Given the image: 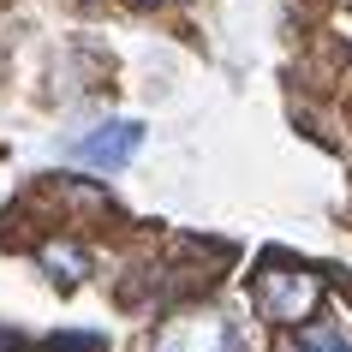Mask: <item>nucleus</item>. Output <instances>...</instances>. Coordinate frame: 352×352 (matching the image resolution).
Wrapping results in <instances>:
<instances>
[{
    "mask_svg": "<svg viewBox=\"0 0 352 352\" xmlns=\"http://www.w3.org/2000/svg\"><path fill=\"white\" fill-rule=\"evenodd\" d=\"M251 305H257V316H269L280 329L311 322L316 305H322V275L305 263H263L251 275Z\"/></svg>",
    "mask_w": 352,
    "mask_h": 352,
    "instance_id": "f257e3e1",
    "label": "nucleus"
},
{
    "mask_svg": "<svg viewBox=\"0 0 352 352\" xmlns=\"http://www.w3.org/2000/svg\"><path fill=\"white\" fill-rule=\"evenodd\" d=\"M149 352H245V334L221 311H179L155 329Z\"/></svg>",
    "mask_w": 352,
    "mask_h": 352,
    "instance_id": "f03ea898",
    "label": "nucleus"
},
{
    "mask_svg": "<svg viewBox=\"0 0 352 352\" xmlns=\"http://www.w3.org/2000/svg\"><path fill=\"white\" fill-rule=\"evenodd\" d=\"M138 144H144V126H138V120H108V126L72 138V162L113 173V167H126L131 155H138Z\"/></svg>",
    "mask_w": 352,
    "mask_h": 352,
    "instance_id": "7ed1b4c3",
    "label": "nucleus"
},
{
    "mask_svg": "<svg viewBox=\"0 0 352 352\" xmlns=\"http://www.w3.org/2000/svg\"><path fill=\"white\" fill-rule=\"evenodd\" d=\"M42 263H48V275H54L60 287H78V280H84V269H90V257H84L78 245H48V251H42Z\"/></svg>",
    "mask_w": 352,
    "mask_h": 352,
    "instance_id": "20e7f679",
    "label": "nucleus"
},
{
    "mask_svg": "<svg viewBox=\"0 0 352 352\" xmlns=\"http://www.w3.org/2000/svg\"><path fill=\"white\" fill-rule=\"evenodd\" d=\"M293 352H352V340L340 329H329V322H311V329L293 340Z\"/></svg>",
    "mask_w": 352,
    "mask_h": 352,
    "instance_id": "39448f33",
    "label": "nucleus"
},
{
    "mask_svg": "<svg viewBox=\"0 0 352 352\" xmlns=\"http://www.w3.org/2000/svg\"><path fill=\"white\" fill-rule=\"evenodd\" d=\"M48 352H108V340L102 334H54Z\"/></svg>",
    "mask_w": 352,
    "mask_h": 352,
    "instance_id": "423d86ee",
    "label": "nucleus"
},
{
    "mask_svg": "<svg viewBox=\"0 0 352 352\" xmlns=\"http://www.w3.org/2000/svg\"><path fill=\"white\" fill-rule=\"evenodd\" d=\"M0 352H19V340H12V334H6V329H0Z\"/></svg>",
    "mask_w": 352,
    "mask_h": 352,
    "instance_id": "0eeeda50",
    "label": "nucleus"
},
{
    "mask_svg": "<svg viewBox=\"0 0 352 352\" xmlns=\"http://www.w3.org/2000/svg\"><path fill=\"white\" fill-rule=\"evenodd\" d=\"M149 6H167V0H149Z\"/></svg>",
    "mask_w": 352,
    "mask_h": 352,
    "instance_id": "6e6552de",
    "label": "nucleus"
},
{
    "mask_svg": "<svg viewBox=\"0 0 352 352\" xmlns=\"http://www.w3.org/2000/svg\"><path fill=\"white\" fill-rule=\"evenodd\" d=\"M346 293H352V280H346Z\"/></svg>",
    "mask_w": 352,
    "mask_h": 352,
    "instance_id": "1a4fd4ad",
    "label": "nucleus"
}]
</instances>
